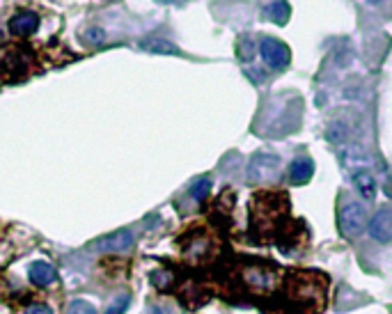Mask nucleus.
I'll list each match as a JSON object with an SVG mask.
<instances>
[{
	"mask_svg": "<svg viewBox=\"0 0 392 314\" xmlns=\"http://www.w3.org/2000/svg\"><path fill=\"white\" fill-rule=\"evenodd\" d=\"M30 280H32V284H37V287H48V284L55 280V271L51 264L35 262L30 266Z\"/></svg>",
	"mask_w": 392,
	"mask_h": 314,
	"instance_id": "obj_9",
	"label": "nucleus"
},
{
	"mask_svg": "<svg viewBox=\"0 0 392 314\" xmlns=\"http://www.w3.org/2000/svg\"><path fill=\"white\" fill-rule=\"evenodd\" d=\"M147 314H168L166 310H161V308H149Z\"/></svg>",
	"mask_w": 392,
	"mask_h": 314,
	"instance_id": "obj_19",
	"label": "nucleus"
},
{
	"mask_svg": "<svg viewBox=\"0 0 392 314\" xmlns=\"http://www.w3.org/2000/svg\"><path fill=\"white\" fill-rule=\"evenodd\" d=\"M140 48L145 51H152V53H166V55H179L177 46H173L170 41H163V39H149V41H140Z\"/></svg>",
	"mask_w": 392,
	"mask_h": 314,
	"instance_id": "obj_13",
	"label": "nucleus"
},
{
	"mask_svg": "<svg viewBox=\"0 0 392 314\" xmlns=\"http://www.w3.org/2000/svg\"><path fill=\"white\" fill-rule=\"evenodd\" d=\"M259 53H262L264 62H266L271 69H282L289 64V46L282 44L280 39L264 37L259 41Z\"/></svg>",
	"mask_w": 392,
	"mask_h": 314,
	"instance_id": "obj_4",
	"label": "nucleus"
},
{
	"mask_svg": "<svg viewBox=\"0 0 392 314\" xmlns=\"http://www.w3.org/2000/svg\"><path fill=\"white\" fill-rule=\"evenodd\" d=\"M104 39H106V35H104V30H99V28L88 32V41H92V44H101Z\"/></svg>",
	"mask_w": 392,
	"mask_h": 314,
	"instance_id": "obj_17",
	"label": "nucleus"
},
{
	"mask_svg": "<svg viewBox=\"0 0 392 314\" xmlns=\"http://www.w3.org/2000/svg\"><path fill=\"white\" fill-rule=\"evenodd\" d=\"M37 28H39V19H37V14H32V12H21L10 21V32L21 35V37L32 35Z\"/></svg>",
	"mask_w": 392,
	"mask_h": 314,
	"instance_id": "obj_7",
	"label": "nucleus"
},
{
	"mask_svg": "<svg viewBox=\"0 0 392 314\" xmlns=\"http://www.w3.org/2000/svg\"><path fill=\"white\" fill-rule=\"evenodd\" d=\"M67 314H97V310H95V305L88 301H74V303H69Z\"/></svg>",
	"mask_w": 392,
	"mask_h": 314,
	"instance_id": "obj_15",
	"label": "nucleus"
},
{
	"mask_svg": "<svg viewBox=\"0 0 392 314\" xmlns=\"http://www.w3.org/2000/svg\"><path fill=\"white\" fill-rule=\"evenodd\" d=\"M246 282L251 284L253 289H271L273 287V273H266V271L262 268H248L246 271Z\"/></svg>",
	"mask_w": 392,
	"mask_h": 314,
	"instance_id": "obj_10",
	"label": "nucleus"
},
{
	"mask_svg": "<svg viewBox=\"0 0 392 314\" xmlns=\"http://www.w3.org/2000/svg\"><path fill=\"white\" fill-rule=\"evenodd\" d=\"M289 301L298 314H317L326 301V277L315 271H291L289 275Z\"/></svg>",
	"mask_w": 392,
	"mask_h": 314,
	"instance_id": "obj_1",
	"label": "nucleus"
},
{
	"mask_svg": "<svg viewBox=\"0 0 392 314\" xmlns=\"http://www.w3.org/2000/svg\"><path fill=\"white\" fill-rule=\"evenodd\" d=\"M312 175H315V163H312L308 156L305 159H296L294 163H291L289 168V177L294 184H305L312 179Z\"/></svg>",
	"mask_w": 392,
	"mask_h": 314,
	"instance_id": "obj_8",
	"label": "nucleus"
},
{
	"mask_svg": "<svg viewBox=\"0 0 392 314\" xmlns=\"http://www.w3.org/2000/svg\"><path fill=\"white\" fill-rule=\"evenodd\" d=\"M211 193V181L206 179V177H202V179H197L193 186H190V195H193V199H197V202H202V199Z\"/></svg>",
	"mask_w": 392,
	"mask_h": 314,
	"instance_id": "obj_14",
	"label": "nucleus"
},
{
	"mask_svg": "<svg viewBox=\"0 0 392 314\" xmlns=\"http://www.w3.org/2000/svg\"><path fill=\"white\" fill-rule=\"evenodd\" d=\"M353 184H355V188H358V193L365 199H372L376 195V181H374V177L369 173H355Z\"/></svg>",
	"mask_w": 392,
	"mask_h": 314,
	"instance_id": "obj_11",
	"label": "nucleus"
},
{
	"mask_svg": "<svg viewBox=\"0 0 392 314\" xmlns=\"http://www.w3.org/2000/svg\"><path fill=\"white\" fill-rule=\"evenodd\" d=\"M266 17L277 26H284L289 19V5L287 3H271L266 7Z\"/></svg>",
	"mask_w": 392,
	"mask_h": 314,
	"instance_id": "obj_12",
	"label": "nucleus"
},
{
	"mask_svg": "<svg viewBox=\"0 0 392 314\" xmlns=\"http://www.w3.org/2000/svg\"><path fill=\"white\" fill-rule=\"evenodd\" d=\"M135 244L133 234L129 230H119L115 234H108V237H101L90 244V251L101 253V255H124L129 253Z\"/></svg>",
	"mask_w": 392,
	"mask_h": 314,
	"instance_id": "obj_2",
	"label": "nucleus"
},
{
	"mask_svg": "<svg viewBox=\"0 0 392 314\" xmlns=\"http://www.w3.org/2000/svg\"><path fill=\"white\" fill-rule=\"evenodd\" d=\"M126 310H129V296L122 294V296H117V301L110 305L106 314H124Z\"/></svg>",
	"mask_w": 392,
	"mask_h": 314,
	"instance_id": "obj_16",
	"label": "nucleus"
},
{
	"mask_svg": "<svg viewBox=\"0 0 392 314\" xmlns=\"http://www.w3.org/2000/svg\"><path fill=\"white\" fill-rule=\"evenodd\" d=\"M365 223H367V213L355 202H349L340 213V232L344 234L346 239L358 237L362 232V227H365Z\"/></svg>",
	"mask_w": 392,
	"mask_h": 314,
	"instance_id": "obj_3",
	"label": "nucleus"
},
{
	"mask_svg": "<svg viewBox=\"0 0 392 314\" xmlns=\"http://www.w3.org/2000/svg\"><path fill=\"white\" fill-rule=\"evenodd\" d=\"M26 314H53V312L48 310L46 305H30V308L26 310Z\"/></svg>",
	"mask_w": 392,
	"mask_h": 314,
	"instance_id": "obj_18",
	"label": "nucleus"
},
{
	"mask_svg": "<svg viewBox=\"0 0 392 314\" xmlns=\"http://www.w3.org/2000/svg\"><path fill=\"white\" fill-rule=\"evenodd\" d=\"M367 230H369V237L374 241H379V244H388V241H392V209L390 206L381 209L372 220H369Z\"/></svg>",
	"mask_w": 392,
	"mask_h": 314,
	"instance_id": "obj_6",
	"label": "nucleus"
},
{
	"mask_svg": "<svg viewBox=\"0 0 392 314\" xmlns=\"http://www.w3.org/2000/svg\"><path fill=\"white\" fill-rule=\"evenodd\" d=\"M277 166H280V159L275 154H255L248 166V179L266 181L277 173Z\"/></svg>",
	"mask_w": 392,
	"mask_h": 314,
	"instance_id": "obj_5",
	"label": "nucleus"
}]
</instances>
